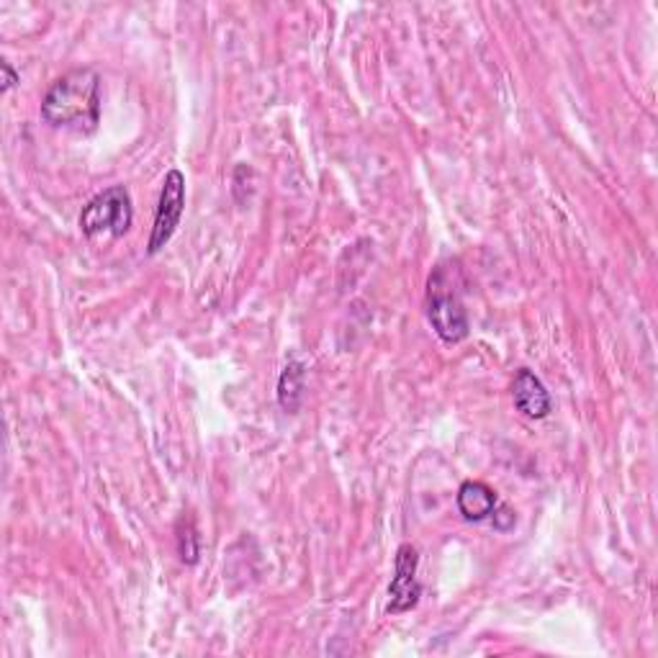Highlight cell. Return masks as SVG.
I'll list each match as a JSON object with an SVG mask.
<instances>
[{
	"mask_svg": "<svg viewBox=\"0 0 658 658\" xmlns=\"http://www.w3.org/2000/svg\"><path fill=\"white\" fill-rule=\"evenodd\" d=\"M41 119L54 129L93 134L101 121V78L98 72L78 68L54 80L41 98Z\"/></svg>",
	"mask_w": 658,
	"mask_h": 658,
	"instance_id": "obj_1",
	"label": "cell"
},
{
	"mask_svg": "<svg viewBox=\"0 0 658 658\" xmlns=\"http://www.w3.org/2000/svg\"><path fill=\"white\" fill-rule=\"evenodd\" d=\"M427 319L446 345L463 342L471 332L466 303L460 299L458 270L446 266L435 268V273L427 281Z\"/></svg>",
	"mask_w": 658,
	"mask_h": 658,
	"instance_id": "obj_2",
	"label": "cell"
},
{
	"mask_svg": "<svg viewBox=\"0 0 658 658\" xmlns=\"http://www.w3.org/2000/svg\"><path fill=\"white\" fill-rule=\"evenodd\" d=\"M131 221H134V209H131V196L123 186H111L93 196L80 213V229L88 240H98V237L119 240L129 232Z\"/></svg>",
	"mask_w": 658,
	"mask_h": 658,
	"instance_id": "obj_3",
	"label": "cell"
},
{
	"mask_svg": "<svg viewBox=\"0 0 658 658\" xmlns=\"http://www.w3.org/2000/svg\"><path fill=\"white\" fill-rule=\"evenodd\" d=\"M186 211V176L180 170H170L162 180V191L158 209H154V225L150 242H147V252L158 255L164 245L172 240L176 229L180 227Z\"/></svg>",
	"mask_w": 658,
	"mask_h": 658,
	"instance_id": "obj_4",
	"label": "cell"
},
{
	"mask_svg": "<svg viewBox=\"0 0 658 658\" xmlns=\"http://www.w3.org/2000/svg\"><path fill=\"white\" fill-rule=\"evenodd\" d=\"M419 569V554L415 546L397 548V558H393V579L389 584V605H386V612L389 615H401L415 610L419 605V597H422V584L417 579Z\"/></svg>",
	"mask_w": 658,
	"mask_h": 658,
	"instance_id": "obj_5",
	"label": "cell"
},
{
	"mask_svg": "<svg viewBox=\"0 0 658 658\" xmlns=\"http://www.w3.org/2000/svg\"><path fill=\"white\" fill-rule=\"evenodd\" d=\"M512 401L515 409L528 419H546L554 409L546 383L532 373L530 368H520L512 378Z\"/></svg>",
	"mask_w": 658,
	"mask_h": 658,
	"instance_id": "obj_6",
	"label": "cell"
},
{
	"mask_svg": "<svg viewBox=\"0 0 658 658\" xmlns=\"http://www.w3.org/2000/svg\"><path fill=\"white\" fill-rule=\"evenodd\" d=\"M456 505H458V512L463 515V520L483 522L493 515V509H497V505H499V497H497V491L489 487V483L466 481V483H460Z\"/></svg>",
	"mask_w": 658,
	"mask_h": 658,
	"instance_id": "obj_7",
	"label": "cell"
},
{
	"mask_svg": "<svg viewBox=\"0 0 658 658\" xmlns=\"http://www.w3.org/2000/svg\"><path fill=\"white\" fill-rule=\"evenodd\" d=\"M303 391H307V368L299 360H291L278 378V405L288 415H296L301 409Z\"/></svg>",
	"mask_w": 658,
	"mask_h": 658,
	"instance_id": "obj_8",
	"label": "cell"
},
{
	"mask_svg": "<svg viewBox=\"0 0 658 658\" xmlns=\"http://www.w3.org/2000/svg\"><path fill=\"white\" fill-rule=\"evenodd\" d=\"M176 546H178V556L180 561L193 566L199 561V532H196L193 517H180L176 525Z\"/></svg>",
	"mask_w": 658,
	"mask_h": 658,
	"instance_id": "obj_9",
	"label": "cell"
},
{
	"mask_svg": "<svg viewBox=\"0 0 658 658\" xmlns=\"http://www.w3.org/2000/svg\"><path fill=\"white\" fill-rule=\"evenodd\" d=\"M515 520H517V517L509 507H499L497 505V509H493V528H497V530H501V532L509 530L515 525Z\"/></svg>",
	"mask_w": 658,
	"mask_h": 658,
	"instance_id": "obj_10",
	"label": "cell"
},
{
	"mask_svg": "<svg viewBox=\"0 0 658 658\" xmlns=\"http://www.w3.org/2000/svg\"><path fill=\"white\" fill-rule=\"evenodd\" d=\"M0 70H3V93H8V90H11L16 82H19V72L13 70V64L8 60L0 62Z\"/></svg>",
	"mask_w": 658,
	"mask_h": 658,
	"instance_id": "obj_11",
	"label": "cell"
}]
</instances>
